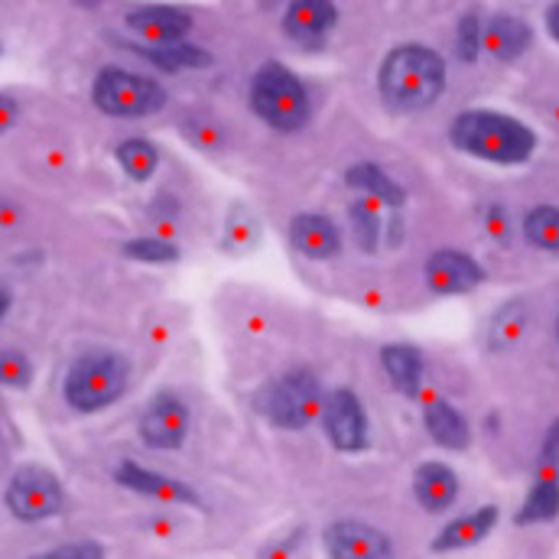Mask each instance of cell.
<instances>
[{
  "label": "cell",
  "instance_id": "8",
  "mask_svg": "<svg viewBox=\"0 0 559 559\" xmlns=\"http://www.w3.org/2000/svg\"><path fill=\"white\" fill-rule=\"evenodd\" d=\"M138 432L143 445L156 449V452H176L182 449L186 436H189V407L179 394L173 391H159L146 411L138 419Z\"/></svg>",
  "mask_w": 559,
  "mask_h": 559
},
{
  "label": "cell",
  "instance_id": "6",
  "mask_svg": "<svg viewBox=\"0 0 559 559\" xmlns=\"http://www.w3.org/2000/svg\"><path fill=\"white\" fill-rule=\"evenodd\" d=\"M7 511L20 524H43L66 511V488L43 465H16L7 481Z\"/></svg>",
  "mask_w": 559,
  "mask_h": 559
},
{
  "label": "cell",
  "instance_id": "37",
  "mask_svg": "<svg viewBox=\"0 0 559 559\" xmlns=\"http://www.w3.org/2000/svg\"><path fill=\"white\" fill-rule=\"evenodd\" d=\"M299 540H302V531H296V534H289L286 540H277V544H271L264 554H261V559H289L293 557V550L299 547Z\"/></svg>",
  "mask_w": 559,
  "mask_h": 559
},
{
  "label": "cell",
  "instance_id": "42",
  "mask_svg": "<svg viewBox=\"0 0 559 559\" xmlns=\"http://www.w3.org/2000/svg\"><path fill=\"white\" fill-rule=\"evenodd\" d=\"M557 342H559V316H557Z\"/></svg>",
  "mask_w": 559,
  "mask_h": 559
},
{
  "label": "cell",
  "instance_id": "34",
  "mask_svg": "<svg viewBox=\"0 0 559 559\" xmlns=\"http://www.w3.org/2000/svg\"><path fill=\"white\" fill-rule=\"evenodd\" d=\"M481 222H485V231L498 241V245H508L511 241V215L501 202H488L481 209Z\"/></svg>",
  "mask_w": 559,
  "mask_h": 559
},
{
  "label": "cell",
  "instance_id": "28",
  "mask_svg": "<svg viewBox=\"0 0 559 559\" xmlns=\"http://www.w3.org/2000/svg\"><path fill=\"white\" fill-rule=\"evenodd\" d=\"M524 241L544 254H559V205H534L521 222Z\"/></svg>",
  "mask_w": 559,
  "mask_h": 559
},
{
  "label": "cell",
  "instance_id": "20",
  "mask_svg": "<svg viewBox=\"0 0 559 559\" xmlns=\"http://www.w3.org/2000/svg\"><path fill=\"white\" fill-rule=\"evenodd\" d=\"M495 524H498V508H495V504H485V508H478V511H472V514L452 521L449 527H442L439 537L429 544V550H432V554L468 550V547L481 544V540L495 531Z\"/></svg>",
  "mask_w": 559,
  "mask_h": 559
},
{
  "label": "cell",
  "instance_id": "5",
  "mask_svg": "<svg viewBox=\"0 0 559 559\" xmlns=\"http://www.w3.org/2000/svg\"><path fill=\"white\" fill-rule=\"evenodd\" d=\"M166 88L140 72H128L121 66H105L92 82V105L118 121H143L166 108Z\"/></svg>",
  "mask_w": 559,
  "mask_h": 559
},
{
  "label": "cell",
  "instance_id": "18",
  "mask_svg": "<svg viewBox=\"0 0 559 559\" xmlns=\"http://www.w3.org/2000/svg\"><path fill=\"white\" fill-rule=\"evenodd\" d=\"M251 407L267 419L271 426L289 429V432L306 429V426L312 423L309 414L299 407V401H296L293 388L286 384V378H271L267 384H261V388L254 391V397H251Z\"/></svg>",
  "mask_w": 559,
  "mask_h": 559
},
{
  "label": "cell",
  "instance_id": "22",
  "mask_svg": "<svg viewBox=\"0 0 559 559\" xmlns=\"http://www.w3.org/2000/svg\"><path fill=\"white\" fill-rule=\"evenodd\" d=\"M423 426H426L429 439H432L436 445L449 449V452H462V449H468V442H472L468 419L462 417L449 401H439V397L429 401V404L423 407Z\"/></svg>",
  "mask_w": 559,
  "mask_h": 559
},
{
  "label": "cell",
  "instance_id": "29",
  "mask_svg": "<svg viewBox=\"0 0 559 559\" xmlns=\"http://www.w3.org/2000/svg\"><path fill=\"white\" fill-rule=\"evenodd\" d=\"M121 258L134 261V264H176L182 258L179 245L176 241H166V238H156V235H143V238H128L121 241Z\"/></svg>",
  "mask_w": 559,
  "mask_h": 559
},
{
  "label": "cell",
  "instance_id": "2",
  "mask_svg": "<svg viewBox=\"0 0 559 559\" xmlns=\"http://www.w3.org/2000/svg\"><path fill=\"white\" fill-rule=\"evenodd\" d=\"M449 143L475 159L495 166H524L537 153V131L514 115L491 108L459 111L449 124Z\"/></svg>",
  "mask_w": 559,
  "mask_h": 559
},
{
  "label": "cell",
  "instance_id": "17",
  "mask_svg": "<svg viewBox=\"0 0 559 559\" xmlns=\"http://www.w3.org/2000/svg\"><path fill=\"white\" fill-rule=\"evenodd\" d=\"M345 186L361 192V195H368V199H374L388 212H404V205H407V189L397 179H391V173L381 163H374V159L352 163L345 169Z\"/></svg>",
  "mask_w": 559,
  "mask_h": 559
},
{
  "label": "cell",
  "instance_id": "27",
  "mask_svg": "<svg viewBox=\"0 0 559 559\" xmlns=\"http://www.w3.org/2000/svg\"><path fill=\"white\" fill-rule=\"evenodd\" d=\"M115 159L131 182H150L159 169V146L146 138H128L115 146Z\"/></svg>",
  "mask_w": 559,
  "mask_h": 559
},
{
  "label": "cell",
  "instance_id": "32",
  "mask_svg": "<svg viewBox=\"0 0 559 559\" xmlns=\"http://www.w3.org/2000/svg\"><path fill=\"white\" fill-rule=\"evenodd\" d=\"M0 381L10 391H26L33 384V361L20 348L0 352Z\"/></svg>",
  "mask_w": 559,
  "mask_h": 559
},
{
  "label": "cell",
  "instance_id": "38",
  "mask_svg": "<svg viewBox=\"0 0 559 559\" xmlns=\"http://www.w3.org/2000/svg\"><path fill=\"white\" fill-rule=\"evenodd\" d=\"M384 235H388V245H391V248H401V241H404V235H407V228H404V215H401V212H391V215H388V222H384Z\"/></svg>",
  "mask_w": 559,
  "mask_h": 559
},
{
  "label": "cell",
  "instance_id": "13",
  "mask_svg": "<svg viewBox=\"0 0 559 559\" xmlns=\"http://www.w3.org/2000/svg\"><path fill=\"white\" fill-rule=\"evenodd\" d=\"M286 238H289V248L299 258L316 261V264L335 261L342 254V231H338V225L329 215H319V212L293 215L289 228H286Z\"/></svg>",
  "mask_w": 559,
  "mask_h": 559
},
{
  "label": "cell",
  "instance_id": "36",
  "mask_svg": "<svg viewBox=\"0 0 559 559\" xmlns=\"http://www.w3.org/2000/svg\"><path fill=\"white\" fill-rule=\"evenodd\" d=\"M150 215H153V218H159L163 225H169V222L179 215V202H176V195L159 192V195L153 199V205H150Z\"/></svg>",
  "mask_w": 559,
  "mask_h": 559
},
{
  "label": "cell",
  "instance_id": "10",
  "mask_svg": "<svg viewBox=\"0 0 559 559\" xmlns=\"http://www.w3.org/2000/svg\"><path fill=\"white\" fill-rule=\"evenodd\" d=\"M115 481L128 491H134L140 498H153L159 504H173V508H202V495L179 481V478H169V475H159L153 468H143L134 459H121L115 465Z\"/></svg>",
  "mask_w": 559,
  "mask_h": 559
},
{
  "label": "cell",
  "instance_id": "40",
  "mask_svg": "<svg viewBox=\"0 0 559 559\" xmlns=\"http://www.w3.org/2000/svg\"><path fill=\"white\" fill-rule=\"evenodd\" d=\"M544 23H547V33H550V39H554V43H559V3L547 7V16H544Z\"/></svg>",
  "mask_w": 559,
  "mask_h": 559
},
{
  "label": "cell",
  "instance_id": "12",
  "mask_svg": "<svg viewBox=\"0 0 559 559\" xmlns=\"http://www.w3.org/2000/svg\"><path fill=\"white\" fill-rule=\"evenodd\" d=\"M124 26L140 36L146 46H169V43H186L195 20L189 10L182 7H169V3H146L138 7L124 16Z\"/></svg>",
  "mask_w": 559,
  "mask_h": 559
},
{
  "label": "cell",
  "instance_id": "24",
  "mask_svg": "<svg viewBox=\"0 0 559 559\" xmlns=\"http://www.w3.org/2000/svg\"><path fill=\"white\" fill-rule=\"evenodd\" d=\"M527 322H531V306L518 296V299H508L501 302L491 319H488V329H485V342L491 352H508L514 348L524 332H527Z\"/></svg>",
  "mask_w": 559,
  "mask_h": 559
},
{
  "label": "cell",
  "instance_id": "25",
  "mask_svg": "<svg viewBox=\"0 0 559 559\" xmlns=\"http://www.w3.org/2000/svg\"><path fill=\"white\" fill-rule=\"evenodd\" d=\"M348 225H352V238L355 248L361 254H378L381 241H384V218H381V205L368 195L352 199L348 202Z\"/></svg>",
  "mask_w": 559,
  "mask_h": 559
},
{
  "label": "cell",
  "instance_id": "19",
  "mask_svg": "<svg viewBox=\"0 0 559 559\" xmlns=\"http://www.w3.org/2000/svg\"><path fill=\"white\" fill-rule=\"evenodd\" d=\"M414 495L423 511L442 514L459 498V475L442 462H423L414 472Z\"/></svg>",
  "mask_w": 559,
  "mask_h": 559
},
{
  "label": "cell",
  "instance_id": "30",
  "mask_svg": "<svg viewBox=\"0 0 559 559\" xmlns=\"http://www.w3.org/2000/svg\"><path fill=\"white\" fill-rule=\"evenodd\" d=\"M179 134L186 138V143L192 150H202V153H215L225 146V131L215 118L202 115V111H192V115H182L179 121Z\"/></svg>",
  "mask_w": 559,
  "mask_h": 559
},
{
  "label": "cell",
  "instance_id": "21",
  "mask_svg": "<svg viewBox=\"0 0 559 559\" xmlns=\"http://www.w3.org/2000/svg\"><path fill=\"white\" fill-rule=\"evenodd\" d=\"M381 365L391 378V384L397 388V394L404 397H419L423 391V374H426V358L417 345H407V342H391L381 348Z\"/></svg>",
  "mask_w": 559,
  "mask_h": 559
},
{
  "label": "cell",
  "instance_id": "11",
  "mask_svg": "<svg viewBox=\"0 0 559 559\" xmlns=\"http://www.w3.org/2000/svg\"><path fill=\"white\" fill-rule=\"evenodd\" d=\"M329 559H394V544L384 531L365 521H335L322 534Z\"/></svg>",
  "mask_w": 559,
  "mask_h": 559
},
{
  "label": "cell",
  "instance_id": "35",
  "mask_svg": "<svg viewBox=\"0 0 559 559\" xmlns=\"http://www.w3.org/2000/svg\"><path fill=\"white\" fill-rule=\"evenodd\" d=\"M557 465H559V419H554V426L547 429L544 445H540V475H557Z\"/></svg>",
  "mask_w": 559,
  "mask_h": 559
},
{
  "label": "cell",
  "instance_id": "4",
  "mask_svg": "<svg viewBox=\"0 0 559 559\" xmlns=\"http://www.w3.org/2000/svg\"><path fill=\"white\" fill-rule=\"evenodd\" d=\"M248 105L261 124H267L277 134H299L312 121V102L302 79L283 66V62H264L248 85Z\"/></svg>",
  "mask_w": 559,
  "mask_h": 559
},
{
  "label": "cell",
  "instance_id": "16",
  "mask_svg": "<svg viewBox=\"0 0 559 559\" xmlns=\"http://www.w3.org/2000/svg\"><path fill=\"white\" fill-rule=\"evenodd\" d=\"M485 52L498 62H518L534 46V26L521 13H495L485 20Z\"/></svg>",
  "mask_w": 559,
  "mask_h": 559
},
{
  "label": "cell",
  "instance_id": "3",
  "mask_svg": "<svg viewBox=\"0 0 559 559\" xmlns=\"http://www.w3.org/2000/svg\"><path fill=\"white\" fill-rule=\"evenodd\" d=\"M128 381H131V358L124 352L115 348L82 352L62 378V401L75 414H102L124 397Z\"/></svg>",
  "mask_w": 559,
  "mask_h": 559
},
{
  "label": "cell",
  "instance_id": "15",
  "mask_svg": "<svg viewBox=\"0 0 559 559\" xmlns=\"http://www.w3.org/2000/svg\"><path fill=\"white\" fill-rule=\"evenodd\" d=\"M121 49L134 52L138 59L150 62L153 69L166 75H182V72H205L215 66V56L199 46V43H169V46H143V43H118Z\"/></svg>",
  "mask_w": 559,
  "mask_h": 559
},
{
  "label": "cell",
  "instance_id": "39",
  "mask_svg": "<svg viewBox=\"0 0 559 559\" xmlns=\"http://www.w3.org/2000/svg\"><path fill=\"white\" fill-rule=\"evenodd\" d=\"M16 118H20V108L13 105V95L10 92H3L0 95V128L7 131V128H13L16 124Z\"/></svg>",
  "mask_w": 559,
  "mask_h": 559
},
{
  "label": "cell",
  "instance_id": "33",
  "mask_svg": "<svg viewBox=\"0 0 559 559\" xmlns=\"http://www.w3.org/2000/svg\"><path fill=\"white\" fill-rule=\"evenodd\" d=\"M26 559H105V547L98 540H72V544H62V547L33 554Z\"/></svg>",
  "mask_w": 559,
  "mask_h": 559
},
{
  "label": "cell",
  "instance_id": "9",
  "mask_svg": "<svg viewBox=\"0 0 559 559\" xmlns=\"http://www.w3.org/2000/svg\"><path fill=\"white\" fill-rule=\"evenodd\" d=\"M488 280L485 267L455 248H439L423 264V283L432 296H465Z\"/></svg>",
  "mask_w": 559,
  "mask_h": 559
},
{
  "label": "cell",
  "instance_id": "7",
  "mask_svg": "<svg viewBox=\"0 0 559 559\" xmlns=\"http://www.w3.org/2000/svg\"><path fill=\"white\" fill-rule=\"evenodd\" d=\"M322 429H325V439L332 442L335 452H365L368 442H371V423L365 414V404L361 397L352 391V388H335L325 394V404H322Z\"/></svg>",
  "mask_w": 559,
  "mask_h": 559
},
{
  "label": "cell",
  "instance_id": "1",
  "mask_svg": "<svg viewBox=\"0 0 559 559\" xmlns=\"http://www.w3.org/2000/svg\"><path fill=\"white\" fill-rule=\"evenodd\" d=\"M378 95L397 115H423L445 95L449 69L439 49L426 43H401L378 66Z\"/></svg>",
  "mask_w": 559,
  "mask_h": 559
},
{
  "label": "cell",
  "instance_id": "31",
  "mask_svg": "<svg viewBox=\"0 0 559 559\" xmlns=\"http://www.w3.org/2000/svg\"><path fill=\"white\" fill-rule=\"evenodd\" d=\"M485 20L478 10H465L455 23V56L465 66H475L485 52Z\"/></svg>",
  "mask_w": 559,
  "mask_h": 559
},
{
  "label": "cell",
  "instance_id": "41",
  "mask_svg": "<svg viewBox=\"0 0 559 559\" xmlns=\"http://www.w3.org/2000/svg\"><path fill=\"white\" fill-rule=\"evenodd\" d=\"M10 306H13V289H10V286H3V289H0V316H7V312H10Z\"/></svg>",
  "mask_w": 559,
  "mask_h": 559
},
{
  "label": "cell",
  "instance_id": "14",
  "mask_svg": "<svg viewBox=\"0 0 559 559\" xmlns=\"http://www.w3.org/2000/svg\"><path fill=\"white\" fill-rule=\"evenodd\" d=\"M335 23H338V7L332 0H293L280 16L283 36L299 46L322 43L335 29Z\"/></svg>",
  "mask_w": 559,
  "mask_h": 559
},
{
  "label": "cell",
  "instance_id": "23",
  "mask_svg": "<svg viewBox=\"0 0 559 559\" xmlns=\"http://www.w3.org/2000/svg\"><path fill=\"white\" fill-rule=\"evenodd\" d=\"M261 238H264V225L261 218L245 205V202H231L225 222H222V235H218V248L222 254H251L261 248Z\"/></svg>",
  "mask_w": 559,
  "mask_h": 559
},
{
  "label": "cell",
  "instance_id": "26",
  "mask_svg": "<svg viewBox=\"0 0 559 559\" xmlns=\"http://www.w3.org/2000/svg\"><path fill=\"white\" fill-rule=\"evenodd\" d=\"M559 514V478L557 475H537L534 488L527 491L514 524L531 527V524H547Z\"/></svg>",
  "mask_w": 559,
  "mask_h": 559
}]
</instances>
